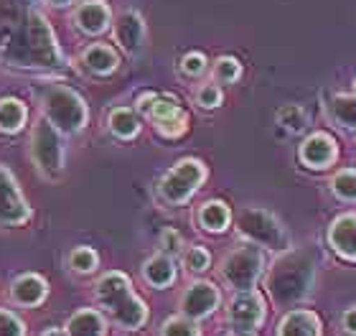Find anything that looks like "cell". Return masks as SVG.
Segmentation results:
<instances>
[{
	"label": "cell",
	"instance_id": "19",
	"mask_svg": "<svg viewBox=\"0 0 356 336\" xmlns=\"http://www.w3.org/2000/svg\"><path fill=\"white\" fill-rule=\"evenodd\" d=\"M277 336H321L318 316L313 311H305V308H296V311L282 316Z\"/></svg>",
	"mask_w": 356,
	"mask_h": 336
},
{
	"label": "cell",
	"instance_id": "3",
	"mask_svg": "<svg viewBox=\"0 0 356 336\" xmlns=\"http://www.w3.org/2000/svg\"><path fill=\"white\" fill-rule=\"evenodd\" d=\"M95 296L99 306L110 314L112 321L122 329L135 331L148 321V306H145V301L135 296L130 278L125 273L115 270V273L102 275L95 285Z\"/></svg>",
	"mask_w": 356,
	"mask_h": 336
},
{
	"label": "cell",
	"instance_id": "36",
	"mask_svg": "<svg viewBox=\"0 0 356 336\" xmlns=\"http://www.w3.org/2000/svg\"><path fill=\"white\" fill-rule=\"evenodd\" d=\"M343 331L351 336H356V306L349 308L346 314H343Z\"/></svg>",
	"mask_w": 356,
	"mask_h": 336
},
{
	"label": "cell",
	"instance_id": "28",
	"mask_svg": "<svg viewBox=\"0 0 356 336\" xmlns=\"http://www.w3.org/2000/svg\"><path fill=\"white\" fill-rule=\"evenodd\" d=\"M331 189L341 202H356V171L351 168L339 171L331 181Z\"/></svg>",
	"mask_w": 356,
	"mask_h": 336
},
{
	"label": "cell",
	"instance_id": "9",
	"mask_svg": "<svg viewBox=\"0 0 356 336\" xmlns=\"http://www.w3.org/2000/svg\"><path fill=\"white\" fill-rule=\"evenodd\" d=\"M138 107H140L150 120L156 130L163 138H181L188 130V115L181 110L176 99L168 95H156V92H145L138 97Z\"/></svg>",
	"mask_w": 356,
	"mask_h": 336
},
{
	"label": "cell",
	"instance_id": "1",
	"mask_svg": "<svg viewBox=\"0 0 356 336\" xmlns=\"http://www.w3.org/2000/svg\"><path fill=\"white\" fill-rule=\"evenodd\" d=\"M0 59L23 72H56L64 67L51 26L29 0H0Z\"/></svg>",
	"mask_w": 356,
	"mask_h": 336
},
{
	"label": "cell",
	"instance_id": "30",
	"mask_svg": "<svg viewBox=\"0 0 356 336\" xmlns=\"http://www.w3.org/2000/svg\"><path fill=\"white\" fill-rule=\"evenodd\" d=\"M161 336H201V331L191 319H186V316H171V319L161 326Z\"/></svg>",
	"mask_w": 356,
	"mask_h": 336
},
{
	"label": "cell",
	"instance_id": "2",
	"mask_svg": "<svg viewBox=\"0 0 356 336\" xmlns=\"http://www.w3.org/2000/svg\"><path fill=\"white\" fill-rule=\"evenodd\" d=\"M316 283V262L308 253H290L285 250L282 257L275 260V265L267 273V293L273 296L277 306H296L313 293Z\"/></svg>",
	"mask_w": 356,
	"mask_h": 336
},
{
	"label": "cell",
	"instance_id": "7",
	"mask_svg": "<svg viewBox=\"0 0 356 336\" xmlns=\"http://www.w3.org/2000/svg\"><path fill=\"white\" fill-rule=\"evenodd\" d=\"M204 181H207V166L196 158H184L161 179L158 196L171 207H181L199 191Z\"/></svg>",
	"mask_w": 356,
	"mask_h": 336
},
{
	"label": "cell",
	"instance_id": "34",
	"mask_svg": "<svg viewBox=\"0 0 356 336\" xmlns=\"http://www.w3.org/2000/svg\"><path fill=\"white\" fill-rule=\"evenodd\" d=\"M0 336H26V326L15 314L0 311Z\"/></svg>",
	"mask_w": 356,
	"mask_h": 336
},
{
	"label": "cell",
	"instance_id": "40",
	"mask_svg": "<svg viewBox=\"0 0 356 336\" xmlns=\"http://www.w3.org/2000/svg\"><path fill=\"white\" fill-rule=\"evenodd\" d=\"M354 95H356V82H354Z\"/></svg>",
	"mask_w": 356,
	"mask_h": 336
},
{
	"label": "cell",
	"instance_id": "35",
	"mask_svg": "<svg viewBox=\"0 0 356 336\" xmlns=\"http://www.w3.org/2000/svg\"><path fill=\"white\" fill-rule=\"evenodd\" d=\"M161 247H163L165 253H171V255H176V253H181V247H184V239H181V234H178L176 230H168L161 234Z\"/></svg>",
	"mask_w": 356,
	"mask_h": 336
},
{
	"label": "cell",
	"instance_id": "25",
	"mask_svg": "<svg viewBox=\"0 0 356 336\" xmlns=\"http://www.w3.org/2000/svg\"><path fill=\"white\" fill-rule=\"evenodd\" d=\"M232 222V211L224 202H207L199 209V224L207 232H224Z\"/></svg>",
	"mask_w": 356,
	"mask_h": 336
},
{
	"label": "cell",
	"instance_id": "21",
	"mask_svg": "<svg viewBox=\"0 0 356 336\" xmlns=\"http://www.w3.org/2000/svg\"><path fill=\"white\" fill-rule=\"evenodd\" d=\"M143 278L145 283L153 288H168L176 280V265L168 255H153L145 265H143Z\"/></svg>",
	"mask_w": 356,
	"mask_h": 336
},
{
	"label": "cell",
	"instance_id": "12",
	"mask_svg": "<svg viewBox=\"0 0 356 336\" xmlns=\"http://www.w3.org/2000/svg\"><path fill=\"white\" fill-rule=\"evenodd\" d=\"M219 288L214 283H207V280H199V283H191L186 288V293L181 296V311H184L186 319L191 321H199V319H207L219 308Z\"/></svg>",
	"mask_w": 356,
	"mask_h": 336
},
{
	"label": "cell",
	"instance_id": "18",
	"mask_svg": "<svg viewBox=\"0 0 356 336\" xmlns=\"http://www.w3.org/2000/svg\"><path fill=\"white\" fill-rule=\"evenodd\" d=\"M79 61H82V67L87 69L89 74L107 77V74H112V72L118 69L120 56H118V51H115L112 46H107V44H92V46H87V49L82 51Z\"/></svg>",
	"mask_w": 356,
	"mask_h": 336
},
{
	"label": "cell",
	"instance_id": "23",
	"mask_svg": "<svg viewBox=\"0 0 356 336\" xmlns=\"http://www.w3.org/2000/svg\"><path fill=\"white\" fill-rule=\"evenodd\" d=\"M107 127L120 141H133L135 135L140 133V120L130 107H115L107 118Z\"/></svg>",
	"mask_w": 356,
	"mask_h": 336
},
{
	"label": "cell",
	"instance_id": "15",
	"mask_svg": "<svg viewBox=\"0 0 356 336\" xmlns=\"http://www.w3.org/2000/svg\"><path fill=\"white\" fill-rule=\"evenodd\" d=\"M74 23L76 29L87 33V36H102L104 31L110 29L112 10L104 0H84L82 6L76 8Z\"/></svg>",
	"mask_w": 356,
	"mask_h": 336
},
{
	"label": "cell",
	"instance_id": "10",
	"mask_svg": "<svg viewBox=\"0 0 356 336\" xmlns=\"http://www.w3.org/2000/svg\"><path fill=\"white\" fill-rule=\"evenodd\" d=\"M265 298L254 291H239L227 308V321L234 331H254L265 321Z\"/></svg>",
	"mask_w": 356,
	"mask_h": 336
},
{
	"label": "cell",
	"instance_id": "27",
	"mask_svg": "<svg viewBox=\"0 0 356 336\" xmlns=\"http://www.w3.org/2000/svg\"><path fill=\"white\" fill-rule=\"evenodd\" d=\"M97 265H99V255L92 250V247H74L72 255H69V268L74 270V273H95Z\"/></svg>",
	"mask_w": 356,
	"mask_h": 336
},
{
	"label": "cell",
	"instance_id": "29",
	"mask_svg": "<svg viewBox=\"0 0 356 336\" xmlns=\"http://www.w3.org/2000/svg\"><path fill=\"white\" fill-rule=\"evenodd\" d=\"M242 77V64L234 56H222L214 64V79L222 84H234Z\"/></svg>",
	"mask_w": 356,
	"mask_h": 336
},
{
	"label": "cell",
	"instance_id": "31",
	"mask_svg": "<svg viewBox=\"0 0 356 336\" xmlns=\"http://www.w3.org/2000/svg\"><path fill=\"white\" fill-rule=\"evenodd\" d=\"M184 265L188 273H207L209 265H211V255H209L207 247L193 245L184 253Z\"/></svg>",
	"mask_w": 356,
	"mask_h": 336
},
{
	"label": "cell",
	"instance_id": "4",
	"mask_svg": "<svg viewBox=\"0 0 356 336\" xmlns=\"http://www.w3.org/2000/svg\"><path fill=\"white\" fill-rule=\"evenodd\" d=\"M41 105H44V118L59 133L74 135V133H82L84 127H87L89 110L84 105V99L74 90L64 87V84H56L51 90H46Z\"/></svg>",
	"mask_w": 356,
	"mask_h": 336
},
{
	"label": "cell",
	"instance_id": "20",
	"mask_svg": "<svg viewBox=\"0 0 356 336\" xmlns=\"http://www.w3.org/2000/svg\"><path fill=\"white\" fill-rule=\"evenodd\" d=\"M64 331H67V336H104L107 334V321L95 308H82L69 319Z\"/></svg>",
	"mask_w": 356,
	"mask_h": 336
},
{
	"label": "cell",
	"instance_id": "24",
	"mask_svg": "<svg viewBox=\"0 0 356 336\" xmlns=\"http://www.w3.org/2000/svg\"><path fill=\"white\" fill-rule=\"evenodd\" d=\"M26 118H29V110L21 99L6 97L0 99V133H21L23 125H26Z\"/></svg>",
	"mask_w": 356,
	"mask_h": 336
},
{
	"label": "cell",
	"instance_id": "14",
	"mask_svg": "<svg viewBox=\"0 0 356 336\" xmlns=\"http://www.w3.org/2000/svg\"><path fill=\"white\" fill-rule=\"evenodd\" d=\"M336 153H339V148H336V141L331 135L313 133L303 141V145L298 150V158H300V163L308 166V168L323 171V168H328V166L336 161Z\"/></svg>",
	"mask_w": 356,
	"mask_h": 336
},
{
	"label": "cell",
	"instance_id": "11",
	"mask_svg": "<svg viewBox=\"0 0 356 336\" xmlns=\"http://www.w3.org/2000/svg\"><path fill=\"white\" fill-rule=\"evenodd\" d=\"M31 219V207L23 199L18 181L6 166H0V227H21Z\"/></svg>",
	"mask_w": 356,
	"mask_h": 336
},
{
	"label": "cell",
	"instance_id": "39",
	"mask_svg": "<svg viewBox=\"0 0 356 336\" xmlns=\"http://www.w3.org/2000/svg\"><path fill=\"white\" fill-rule=\"evenodd\" d=\"M227 336H254V331H232Z\"/></svg>",
	"mask_w": 356,
	"mask_h": 336
},
{
	"label": "cell",
	"instance_id": "13",
	"mask_svg": "<svg viewBox=\"0 0 356 336\" xmlns=\"http://www.w3.org/2000/svg\"><path fill=\"white\" fill-rule=\"evenodd\" d=\"M115 41L130 56L143 51V46H145V21L138 10H122L115 18Z\"/></svg>",
	"mask_w": 356,
	"mask_h": 336
},
{
	"label": "cell",
	"instance_id": "8",
	"mask_svg": "<svg viewBox=\"0 0 356 336\" xmlns=\"http://www.w3.org/2000/svg\"><path fill=\"white\" fill-rule=\"evenodd\" d=\"M31 158L46 179L56 181L64 171V141L61 133L49 122L46 118H41L33 127L31 135Z\"/></svg>",
	"mask_w": 356,
	"mask_h": 336
},
{
	"label": "cell",
	"instance_id": "33",
	"mask_svg": "<svg viewBox=\"0 0 356 336\" xmlns=\"http://www.w3.org/2000/svg\"><path fill=\"white\" fill-rule=\"evenodd\" d=\"M207 56L199 51H191L186 54L184 59H181V72H184L186 77H201L204 72H207Z\"/></svg>",
	"mask_w": 356,
	"mask_h": 336
},
{
	"label": "cell",
	"instance_id": "17",
	"mask_svg": "<svg viewBox=\"0 0 356 336\" xmlns=\"http://www.w3.org/2000/svg\"><path fill=\"white\" fill-rule=\"evenodd\" d=\"M10 296H13V301L18 306L33 308L46 301V296H49V283H46L41 275H36V273H26V275L13 280Z\"/></svg>",
	"mask_w": 356,
	"mask_h": 336
},
{
	"label": "cell",
	"instance_id": "37",
	"mask_svg": "<svg viewBox=\"0 0 356 336\" xmlns=\"http://www.w3.org/2000/svg\"><path fill=\"white\" fill-rule=\"evenodd\" d=\"M44 3H49V6H54V8H69L74 0H44Z\"/></svg>",
	"mask_w": 356,
	"mask_h": 336
},
{
	"label": "cell",
	"instance_id": "16",
	"mask_svg": "<svg viewBox=\"0 0 356 336\" xmlns=\"http://www.w3.org/2000/svg\"><path fill=\"white\" fill-rule=\"evenodd\" d=\"M328 242L343 260L356 262V214H341L328 227Z\"/></svg>",
	"mask_w": 356,
	"mask_h": 336
},
{
	"label": "cell",
	"instance_id": "22",
	"mask_svg": "<svg viewBox=\"0 0 356 336\" xmlns=\"http://www.w3.org/2000/svg\"><path fill=\"white\" fill-rule=\"evenodd\" d=\"M328 118L334 120L336 127H341L346 133L356 130V95H334L328 102Z\"/></svg>",
	"mask_w": 356,
	"mask_h": 336
},
{
	"label": "cell",
	"instance_id": "26",
	"mask_svg": "<svg viewBox=\"0 0 356 336\" xmlns=\"http://www.w3.org/2000/svg\"><path fill=\"white\" fill-rule=\"evenodd\" d=\"M277 125H282L290 133H303L308 127V112L300 105H282L277 110Z\"/></svg>",
	"mask_w": 356,
	"mask_h": 336
},
{
	"label": "cell",
	"instance_id": "5",
	"mask_svg": "<svg viewBox=\"0 0 356 336\" xmlns=\"http://www.w3.org/2000/svg\"><path fill=\"white\" fill-rule=\"evenodd\" d=\"M237 230L247 242H252L262 250H273V253L290 250L288 230L282 227L280 219L275 217L273 211L262 209V207H247V209L239 211Z\"/></svg>",
	"mask_w": 356,
	"mask_h": 336
},
{
	"label": "cell",
	"instance_id": "32",
	"mask_svg": "<svg viewBox=\"0 0 356 336\" xmlns=\"http://www.w3.org/2000/svg\"><path fill=\"white\" fill-rule=\"evenodd\" d=\"M222 99L224 95L216 84H201L199 92H196V105L204 107V110H216L222 105Z\"/></svg>",
	"mask_w": 356,
	"mask_h": 336
},
{
	"label": "cell",
	"instance_id": "6",
	"mask_svg": "<svg viewBox=\"0 0 356 336\" xmlns=\"http://www.w3.org/2000/svg\"><path fill=\"white\" fill-rule=\"evenodd\" d=\"M219 273L232 291H252L265 273V250L247 242L224 257Z\"/></svg>",
	"mask_w": 356,
	"mask_h": 336
},
{
	"label": "cell",
	"instance_id": "38",
	"mask_svg": "<svg viewBox=\"0 0 356 336\" xmlns=\"http://www.w3.org/2000/svg\"><path fill=\"white\" fill-rule=\"evenodd\" d=\"M41 336H67V331H61V329H46Z\"/></svg>",
	"mask_w": 356,
	"mask_h": 336
}]
</instances>
